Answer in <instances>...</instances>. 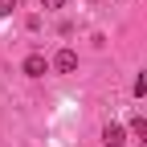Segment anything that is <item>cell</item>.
I'll return each mask as SVG.
<instances>
[{
	"label": "cell",
	"mask_w": 147,
	"mask_h": 147,
	"mask_svg": "<svg viewBox=\"0 0 147 147\" xmlns=\"http://www.w3.org/2000/svg\"><path fill=\"white\" fill-rule=\"evenodd\" d=\"M25 74H29V78H45V74H49V61L41 57V53H29V57H25V65H21Z\"/></svg>",
	"instance_id": "cell-1"
},
{
	"label": "cell",
	"mask_w": 147,
	"mask_h": 147,
	"mask_svg": "<svg viewBox=\"0 0 147 147\" xmlns=\"http://www.w3.org/2000/svg\"><path fill=\"white\" fill-rule=\"evenodd\" d=\"M53 69H57V74H74V69H78V53H74V49H57Z\"/></svg>",
	"instance_id": "cell-2"
},
{
	"label": "cell",
	"mask_w": 147,
	"mask_h": 147,
	"mask_svg": "<svg viewBox=\"0 0 147 147\" xmlns=\"http://www.w3.org/2000/svg\"><path fill=\"white\" fill-rule=\"evenodd\" d=\"M102 143H106V147H123V143H127V131H123L119 123H106V127H102Z\"/></svg>",
	"instance_id": "cell-3"
},
{
	"label": "cell",
	"mask_w": 147,
	"mask_h": 147,
	"mask_svg": "<svg viewBox=\"0 0 147 147\" xmlns=\"http://www.w3.org/2000/svg\"><path fill=\"white\" fill-rule=\"evenodd\" d=\"M131 135H135V139H143V143H147V119H143V115H139V119H135V123H131Z\"/></svg>",
	"instance_id": "cell-4"
},
{
	"label": "cell",
	"mask_w": 147,
	"mask_h": 147,
	"mask_svg": "<svg viewBox=\"0 0 147 147\" xmlns=\"http://www.w3.org/2000/svg\"><path fill=\"white\" fill-rule=\"evenodd\" d=\"M131 90H135V98H147V74H139V78H135V86H131Z\"/></svg>",
	"instance_id": "cell-5"
},
{
	"label": "cell",
	"mask_w": 147,
	"mask_h": 147,
	"mask_svg": "<svg viewBox=\"0 0 147 147\" xmlns=\"http://www.w3.org/2000/svg\"><path fill=\"white\" fill-rule=\"evenodd\" d=\"M41 8H49V12L53 8H65V0H41Z\"/></svg>",
	"instance_id": "cell-6"
},
{
	"label": "cell",
	"mask_w": 147,
	"mask_h": 147,
	"mask_svg": "<svg viewBox=\"0 0 147 147\" xmlns=\"http://www.w3.org/2000/svg\"><path fill=\"white\" fill-rule=\"evenodd\" d=\"M12 8H16V0H0V16H8Z\"/></svg>",
	"instance_id": "cell-7"
}]
</instances>
